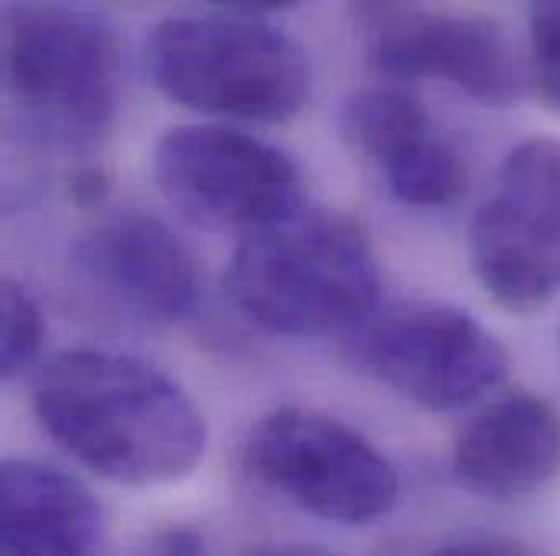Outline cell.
<instances>
[{
  "label": "cell",
  "instance_id": "17",
  "mask_svg": "<svg viewBox=\"0 0 560 556\" xmlns=\"http://www.w3.org/2000/svg\"><path fill=\"white\" fill-rule=\"evenodd\" d=\"M430 556H518V554L502 551V547H492V544H446V547L433 551Z\"/></svg>",
  "mask_w": 560,
  "mask_h": 556
},
{
  "label": "cell",
  "instance_id": "2",
  "mask_svg": "<svg viewBox=\"0 0 560 556\" xmlns=\"http://www.w3.org/2000/svg\"><path fill=\"white\" fill-rule=\"evenodd\" d=\"M225 286L248 322L283 339L355 332L382 299L375 245L359 218L300 205L235 248Z\"/></svg>",
  "mask_w": 560,
  "mask_h": 556
},
{
  "label": "cell",
  "instance_id": "12",
  "mask_svg": "<svg viewBox=\"0 0 560 556\" xmlns=\"http://www.w3.org/2000/svg\"><path fill=\"white\" fill-rule=\"evenodd\" d=\"M450 472L486 501H518L548 488L560 472V411L532 391L486 404L456 433Z\"/></svg>",
  "mask_w": 560,
  "mask_h": 556
},
{
  "label": "cell",
  "instance_id": "14",
  "mask_svg": "<svg viewBox=\"0 0 560 556\" xmlns=\"http://www.w3.org/2000/svg\"><path fill=\"white\" fill-rule=\"evenodd\" d=\"M46 339V322L30 296V289L16 280L0 277V381H10L36 365Z\"/></svg>",
  "mask_w": 560,
  "mask_h": 556
},
{
  "label": "cell",
  "instance_id": "10",
  "mask_svg": "<svg viewBox=\"0 0 560 556\" xmlns=\"http://www.w3.org/2000/svg\"><path fill=\"white\" fill-rule=\"evenodd\" d=\"M82 280L140 322L170 326L202 303V268L192 248L156 215L125 209L102 218L75 248Z\"/></svg>",
  "mask_w": 560,
  "mask_h": 556
},
{
  "label": "cell",
  "instance_id": "6",
  "mask_svg": "<svg viewBox=\"0 0 560 556\" xmlns=\"http://www.w3.org/2000/svg\"><path fill=\"white\" fill-rule=\"evenodd\" d=\"M245 459L287 501L332 524H375L401 498L388 456L349 423L313 407L271 411L252 429Z\"/></svg>",
  "mask_w": 560,
  "mask_h": 556
},
{
  "label": "cell",
  "instance_id": "18",
  "mask_svg": "<svg viewBox=\"0 0 560 556\" xmlns=\"http://www.w3.org/2000/svg\"><path fill=\"white\" fill-rule=\"evenodd\" d=\"M255 556H339L329 554V551H319V547H275V551H261Z\"/></svg>",
  "mask_w": 560,
  "mask_h": 556
},
{
  "label": "cell",
  "instance_id": "7",
  "mask_svg": "<svg viewBox=\"0 0 560 556\" xmlns=\"http://www.w3.org/2000/svg\"><path fill=\"white\" fill-rule=\"evenodd\" d=\"M472 271L509 312L532 316L560 296V138L515 143L469 228Z\"/></svg>",
  "mask_w": 560,
  "mask_h": 556
},
{
  "label": "cell",
  "instance_id": "5",
  "mask_svg": "<svg viewBox=\"0 0 560 556\" xmlns=\"http://www.w3.org/2000/svg\"><path fill=\"white\" fill-rule=\"evenodd\" d=\"M349 358L423 411L469 407L509 375L502 342L472 312L430 299L378 306L349 332Z\"/></svg>",
  "mask_w": 560,
  "mask_h": 556
},
{
  "label": "cell",
  "instance_id": "3",
  "mask_svg": "<svg viewBox=\"0 0 560 556\" xmlns=\"http://www.w3.org/2000/svg\"><path fill=\"white\" fill-rule=\"evenodd\" d=\"M278 7H225L160 20L143 43L153 88L179 108L278 125L310 98L303 46L265 13Z\"/></svg>",
  "mask_w": 560,
  "mask_h": 556
},
{
  "label": "cell",
  "instance_id": "16",
  "mask_svg": "<svg viewBox=\"0 0 560 556\" xmlns=\"http://www.w3.org/2000/svg\"><path fill=\"white\" fill-rule=\"evenodd\" d=\"M150 556H206V544L189 528H170L153 537Z\"/></svg>",
  "mask_w": 560,
  "mask_h": 556
},
{
  "label": "cell",
  "instance_id": "9",
  "mask_svg": "<svg viewBox=\"0 0 560 556\" xmlns=\"http://www.w3.org/2000/svg\"><path fill=\"white\" fill-rule=\"evenodd\" d=\"M355 23L369 66L395 85L440 79L489 108H509L525 92V69L512 39L482 13L362 3Z\"/></svg>",
  "mask_w": 560,
  "mask_h": 556
},
{
  "label": "cell",
  "instance_id": "13",
  "mask_svg": "<svg viewBox=\"0 0 560 556\" xmlns=\"http://www.w3.org/2000/svg\"><path fill=\"white\" fill-rule=\"evenodd\" d=\"M98 541L89 485L39 459H0V556H92Z\"/></svg>",
  "mask_w": 560,
  "mask_h": 556
},
{
  "label": "cell",
  "instance_id": "1",
  "mask_svg": "<svg viewBox=\"0 0 560 556\" xmlns=\"http://www.w3.org/2000/svg\"><path fill=\"white\" fill-rule=\"evenodd\" d=\"M33 411L79 465L131 488L192 475L209 446L206 417L183 385L125 352L56 355L36 378Z\"/></svg>",
  "mask_w": 560,
  "mask_h": 556
},
{
  "label": "cell",
  "instance_id": "4",
  "mask_svg": "<svg viewBox=\"0 0 560 556\" xmlns=\"http://www.w3.org/2000/svg\"><path fill=\"white\" fill-rule=\"evenodd\" d=\"M0 85L13 108L66 143L105 138L121 105V43L85 7L3 3Z\"/></svg>",
  "mask_w": 560,
  "mask_h": 556
},
{
  "label": "cell",
  "instance_id": "8",
  "mask_svg": "<svg viewBox=\"0 0 560 556\" xmlns=\"http://www.w3.org/2000/svg\"><path fill=\"white\" fill-rule=\"evenodd\" d=\"M163 199L209 232H255L303 202V173L275 143L225 125H179L156 140Z\"/></svg>",
  "mask_w": 560,
  "mask_h": 556
},
{
  "label": "cell",
  "instance_id": "15",
  "mask_svg": "<svg viewBox=\"0 0 560 556\" xmlns=\"http://www.w3.org/2000/svg\"><path fill=\"white\" fill-rule=\"evenodd\" d=\"M532 82L541 102L560 115V0L528 7Z\"/></svg>",
  "mask_w": 560,
  "mask_h": 556
},
{
  "label": "cell",
  "instance_id": "11",
  "mask_svg": "<svg viewBox=\"0 0 560 556\" xmlns=\"http://www.w3.org/2000/svg\"><path fill=\"white\" fill-rule=\"evenodd\" d=\"M342 138L378 169L388 192L415 209L453 205L469 182L466 156L443 138L415 95L398 85L355 92L342 108Z\"/></svg>",
  "mask_w": 560,
  "mask_h": 556
}]
</instances>
